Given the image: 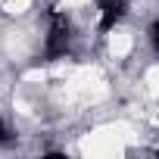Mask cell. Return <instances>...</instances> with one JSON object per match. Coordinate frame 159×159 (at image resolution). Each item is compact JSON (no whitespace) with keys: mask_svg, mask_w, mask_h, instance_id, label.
<instances>
[{"mask_svg":"<svg viewBox=\"0 0 159 159\" xmlns=\"http://www.w3.org/2000/svg\"><path fill=\"white\" fill-rule=\"evenodd\" d=\"M41 78H47V72H44V69H34V72L25 75V81H41Z\"/></svg>","mask_w":159,"mask_h":159,"instance_id":"cell-5","label":"cell"},{"mask_svg":"<svg viewBox=\"0 0 159 159\" xmlns=\"http://www.w3.org/2000/svg\"><path fill=\"white\" fill-rule=\"evenodd\" d=\"M109 53L112 56H128L131 53V34L128 31H112L109 34Z\"/></svg>","mask_w":159,"mask_h":159,"instance_id":"cell-2","label":"cell"},{"mask_svg":"<svg viewBox=\"0 0 159 159\" xmlns=\"http://www.w3.org/2000/svg\"><path fill=\"white\" fill-rule=\"evenodd\" d=\"M125 140H131V128L128 125H109V128L88 134L81 140V153L84 156H122Z\"/></svg>","mask_w":159,"mask_h":159,"instance_id":"cell-1","label":"cell"},{"mask_svg":"<svg viewBox=\"0 0 159 159\" xmlns=\"http://www.w3.org/2000/svg\"><path fill=\"white\" fill-rule=\"evenodd\" d=\"M28 7H31V0H7V3H3L7 13H25Z\"/></svg>","mask_w":159,"mask_h":159,"instance_id":"cell-4","label":"cell"},{"mask_svg":"<svg viewBox=\"0 0 159 159\" xmlns=\"http://www.w3.org/2000/svg\"><path fill=\"white\" fill-rule=\"evenodd\" d=\"M66 7H84V3H91V0H62Z\"/></svg>","mask_w":159,"mask_h":159,"instance_id":"cell-6","label":"cell"},{"mask_svg":"<svg viewBox=\"0 0 159 159\" xmlns=\"http://www.w3.org/2000/svg\"><path fill=\"white\" fill-rule=\"evenodd\" d=\"M143 84H147L150 97H159V66H153V69L143 75Z\"/></svg>","mask_w":159,"mask_h":159,"instance_id":"cell-3","label":"cell"}]
</instances>
